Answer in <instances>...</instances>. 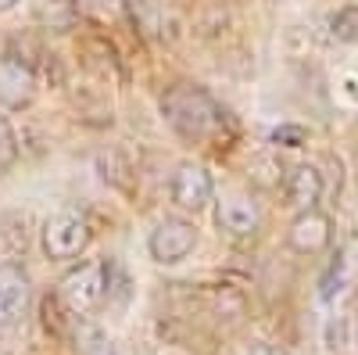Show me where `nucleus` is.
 I'll return each mask as SVG.
<instances>
[{"instance_id": "nucleus-1", "label": "nucleus", "mask_w": 358, "mask_h": 355, "mask_svg": "<svg viewBox=\"0 0 358 355\" xmlns=\"http://www.w3.org/2000/svg\"><path fill=\"white\" fill-rule=\"evenodd\" d=\"M162 115L172 126V133L187 144H219L226 137H233V118L222 108V101H215L212 94L197 83H179L172 90H165L162 97Z\"/></svg>"}, {"instance_id": "nucleus-2", "label": "nucleus", "mask_w": 358, "mask_h": 355, "mask_svg": "<svg viewBox=\"0 0 358 355\" xmlns=\"http://www.w3.org/2000/svg\"><path fill=\"white\" fill-rule=\"evenodd\" d=\"M108 284H111V265L104 258H90V262H79L76 270H69L57 284V298L65 302L69 312H90L97 309L101 298L108 294Z\"/></svg>"}, {"instance_id": "nucleus-3", "label": "nucleus", "mask_w": 358, "mask_h": 355, "mask_svg": "<svg viewBox=\"0 0 358 355\" xmlns=\"http://www.w3.org/2000/svg\"><path fill=\"white\" fill-rule=\"evenodd\" d=\"M90 219L76 209H62V212H50L43 219V230H40V244H43V255L47 258H79L90 244Z\"/></svg>"}, {"instance_id": "nucleus-4", "label": "nucleus", "mask_w": 358, "mask_h": 355, "mask_svg": "<svg viewBox=\"0 0 358 355\" xmlns=\"http://www.w3.org/2000/svg\"><path fill=\"white\" fill-rule=\"evenodd\" d=\"M194 248H197V226L179 216L162 219L147 237V251H151L158 265H179Z\"/></svg>"}, {"instance_id": "nucleus-5", "label": "nucleus", "mask_w": 358, "mask_h": 355, "mask_svg": "<svg viewBox=\"0 0 358 355\" xmlns=\"http://www.w3.org/2000/svg\"><path fill=\"white\" fill-rule=\"evenodd\" d=\"M215 194V183H212V172L197 162H183L176 165L172 180H169V197L176 201V209L183 212H201L208 209V201Z\"/></svg>"}, {"instance_id": "nucleus-6", "label": "nucleus", "mask_w": 358, "mask_h": 355, "mask_svg": "<svg viewBox=\"0 0 358 355\" xmlns=\"http://www.w3.org/2000/svg\"><path fill=\"white\" fill-rule=\"evenodd\" d=\"M215 223L236 237V241H244V237H255L258 226H262V209L258 201L244 190H226L219 201H215Z\"/></svg>"}, {"instance_id": "nucleus-7", "label": "nucleus", "mask_w": 358, "mask_h": 355, "mask_svg": "<svg viewBox=\"0 0 358 355\" xmlns=\"http://www.w3.org/2000/svg\"><path fill=\"white\" fill-rule=\"evenodd\" d=\"M36 97V72L18 54H0V104L22 111Z\"/></svg>"}, {"instance_id": "nucleus-8", "label": "nucleus", "mask_w": 358, "mask_h": 355, "mask_svg": "<svg viewBox=\"0 0 358 355\" xmlns=\"http://www.w3.org/2000/svg\"><path fill=\"white\" fill-rule=\"evenodd\" d=\"M29 298H33V280H29L25 265L0 262V330L15 327L25 316Z\"/></svg>"}, {"instance_id": "nucleus-9", "label": "nucleus", "mask_w": 358, "mask_h": 355, "mask_svg": "<svg viewBox=\"0 0 358 355\" xmlns=\"http://www.w3.org/2000/svg\"><path fill=\"white\" fill-rule=\"evenodd\" d=\"M287 241H290V248L297 255H319L334 241V223L319 209H305V212H297V219L290 223Z\"/></svg>"}, {"instance_id": "nucleus-10", "label": "nucleus", "mask_w": 358, "mask_h": 355, "mask_svg": "<svg viewBox=\"0 0 358 355\" xmlns=\"http://www.w3.org/2000/svg\"><path fill=\"white\" fill-rule=\"evenodd\" d=\"M355 273H358V244H344L334 255V262L326 265L322 280H319V298L322 302H337L341 294L348 291V284L355 280Z\"/></svg>"}, {"instance_id": "nucleus-11", "label": "nucleus", "mask_w": 358, "mask_h": 355, "mask_svg": "<svg viewBox=\"0 0 358 355\" xmlns=\"http://www.w3.org/2000/svg\"><path fill=\"white\" fill-rule=\"evenodd\" d=\"M283 190H287V201L294 209H315L319 197H322V172L315 165H294L283 180Z\"/></svg>"}, {"instance_id": "nucleus-12", "label": "nucleus", "mask_w": 358, "mask_h": 355, "mask_svg": "<svg viewBox=\"0 0 358 355\" xmlns=\"http://www.w3.org/2000/svg\"><path fill=\"white\" fill-rule=\"evenodd\" d=\"M330 36L337 43H358V8L355 4L330 15Z\"/></svg>"}, {"instance_id": "nucleus-13", "label": "nucleus", "mask_w": 358, "mask_h": 355, "mask_svg": "<svg viewBox=\"0 0 358 355\" xmlns=\"http://www.w3.org/2000/svg\"><path fill=\"white\" fill-rule=\"evenodd\" d=\"M18 162V137L15 126L8 123V115H0V172H8Z\"/></svg>"}, {"instance_id": "nucleus-14", "label": "nucleus", "mask_w": 358, "mask_h": 355, "mask_svg": "<svg viewBox=\"0 0 358 355\" xmlns=\"http://www.w3.org/2000/svg\"><path fill=\"white\" fill-rule=\"evenodd\" d=\"M268 144H276V147H305L308 144V130L294 126V123H283V126H276L273 133H268Z\"/></svg>"}, {"instance_id": "nucleus-15", "label": "nucleus", "mask_w": 358, "mask_h": 355, "mask_svg": "<svg viewBox=\"0 0 358 355\" xmlns=\"http://www.w3.org/2000/svg\"><path fill=\"white\" fill-rule=\"evenodd\" d=\"M76 4H79V11L94 15V18H101V22L126 11V0H76Z\"/></svg>"}, {"instance_id": "nucleus-16", "label": "nucleus", "mask_w": 358, "mask_h": 355, "mask_svg": "<svg viewBox=\"0 0 358 355\" xmlns=\"http://www.w3.org/2000/svg\"><path fill=\"white\" fill-rule=\"evenodd\" d=\"M248 355H287V351H283V348H276V344L258 341V344H251V348H248Z\"/></svg>"}, {"instance_id": "nucleus-17", "label": "nucleus", "mask_w": 358, "mask_h": 355, "mask_svg": "<svg viewBox=\"0 0 358 355\" xmlns=\"http://www.w3.org/2000/svg\"><path fill=\"white\" fill-rule=\"evenodd\" d=\"M15 4H18V0H0V15H8Z\"/></svg>"}]
</instances>
